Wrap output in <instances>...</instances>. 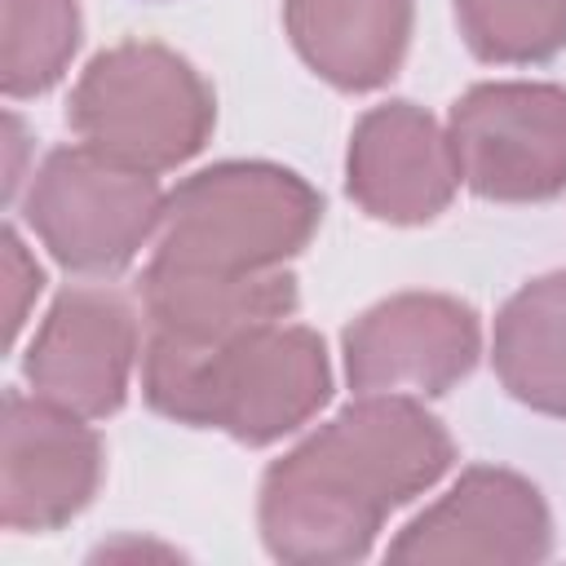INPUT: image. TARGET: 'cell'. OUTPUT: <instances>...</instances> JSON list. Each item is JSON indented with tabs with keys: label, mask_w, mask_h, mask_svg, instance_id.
Returning a JSON list of instances; mask_svg holds the SVG:
<instances>
[{
	"label": "cell",
	"mask_w": 566,
	"mask_h": 566,
	"mask_svg": "<svg viewBox=\"0 0 566 566\" xmlns=\"http://www.w3.org/2000/svg\"><path fill=\"white\" fill-rule=\"evenodd\" d=\"M455 460L438 416L407 394H358L261 478L256 526L274 562L340 566L371 557L394 509Z\"/></svg>",
	"instance_id": "6da1fadb"
},
{
	"label": "cell",
	"mask_w": 566,
	"mask_h": 566,
	"mask_svg": "<svg viewBox=\"0 0 566 566\" xmlns=\"http://www.w3.org/2000/svg\"><path fill=\"white\" fill-rule=\"evenodd\" d=\"M142 394L177 424L270 447L310 424L332 398V358L314 327L283 318L208 345L142 336Z\"/></svg>",
	"instance_id": "7a4b0ae2"
},
{
	"label": "cell",
	"mask_w": 566,
	"mask_h": 566,
	"mask_svg": "<svg viewBox=\"0 0 566 566\" xmlns=\"http://www.w3.org/2000/svg\"><path fill=\"white\" fill-rule=\"evenodd\" d=\"M318 221L323 195L301 172L270 159H226L168 190L150 265L181 274L283 270Z\"/></svg>",
	"instance_id": "3957f363"
},
{
	"label": "cell",
	"mask_w": 566,
	"mask_h": 566,
	"mask_svg": "<svg viewBox=\"0 0 566 566\" xmlns=\"http://www.w3.org/2000/svg\"><path fill=\"white\" fill-rule=\"evenodd\" d=\"M66 124L84 146L159 177L203 150L217 124V97L168 44L124 40L80 71Z\"/></svg>",
	"instance_id": "277c9868"
},
{
	"label": "cell",
	"mask_w": 566,
	"mask_h": 566,
	"mask_svg": "<svg viewBox=\"0 0 566 566\" xmlns=\"http://www.w3.org/2000/svg\"><path fill=\"white\" fill-rule=\"evenodd\" d=\"M164 186L155 172L128 168L93 146L44 155L22 195V221L71 274H119L159 234Z\"/></svg>",
	"instance_id": "5b68a950"
},
{
	"label": "cell",
	"mask_w": 566,
	"mask_h": 566,
	"mask_svg": "<svg viewBox=\"0 0 566 566\" xmlns=\"http://www.w3.org/2000/svg\"><path fill=\"white\" fill-rule=\"evenodd\" d=\"M460 181L478 199L544 203L566 190V88L491 80L455 97L447 115Z\"/></svg>",
	"instance_id": "8992f818"
},
{
	"label": "cell",
	"mask_w": 566,
	"mask_h": 566,
	"mask_svg": "<svg viewBox=\"0 0 566 566\" xmlns=\"http://www.w3.org/2000/svg\"><path fill=\"white\" fill-rule=\"evenodd\" d=\"M340 354L354 394L438 398L478 367L482 323L460 296L398 292L345 327Z\"/></svg>",
	"instance_id": "52a82bcc"
},
{
	"label": "cell",
	"mask_w": 566,
	"mask_h": 566,
	"mask_svg": "<svg viewBox=\"0 0 566 566\" xmlns=\"http://www.w3.org/2000/svg\"><path fill=\"white\" fill-rule=\"evenodd\" d=\"M142 358V323L124 292L75 283L40 318L22 376L35 398H49L84 420L115 416L128 398Z\"/></svg>",
	"instance_id": "ba28073f"
},
{
	"label": "cell",
	"mask_w": 566,
	"mask_h": 566,
	"mask_svg": "<svg viewBox=\"0 0 566 566\" xmlns=\"http://www.w3.org/2000/svg\"><path fill=\"white\" fill-rule=\"evenodd\" d=\"M106 451L97 429L35 394H4L0 416V522L44 535L80 517L102 486Z\"/></svg>",
	"instance_id": "9c48e42d"
},
{
	"label": "cell",
	"mask_w": 566,
	"mask_h": 566,
	"mask_svg": "<svg viewBox=\"0 0 566 566\" xmlns=\"http://www.w3.org/2000/svg\"><path fill=\"white\" fill-rule=\"evenodd\" d=\"M553 517L539 486L513 469L473 464L416 513L389 544V562H544Z\"/></svg>",
	"instance_id": "30bf717a"
},
{
	"label": "cell",
	"mask_w": 566,
	"mask_h": 566,
	"mask_svg": "<svg viewBox=\"0 0 566 566\" xmlns=\"http://www.w3.org/2000/svg\"><path fill=\"white\" fill-rule=\"evenodd\" d=\"M460 168L447 128L416 102L371 106L345 150L349 199L385 226H424L455 199Z\"/></svg>",
	"instance_id": "8fae6325"
},
{
	"label": "cell",
	"mask_w": 566,
	"mask_h": 566,
	"mask_svg": "<svg viewBox=\"0 0 566 566\" xmlns=\"http://www.w3.org/2000/svg\"><path fill=\"white\" fill-rule=\"evenodd\" d=\"M411 0H283L296 57L340 93L389 84L411 44Z\"/></svg>",
	"instance_id": "7c38bea8"
},
{
	"label": "cell",
	"mask_w": 566,
	"mask_h": 566,
	"mask_svg": "<svg viewBox=\"0 0 566 566\" xmlns=\"http://www.w3.org/2000/svg\"><path fill=\"white\" fill-rule=\"evenodd\" d=\"M142 336L172 345H208L256 323L292 318L296 279L287 270L265 274H181L142 270Z\"/></svg>",
	"instance_id": "4fadbf2b"
},
{
	"label": "cell",
	"mask_w": 566,
	"mask_h": 566,
	"mask_svg": "<svg viewBox=\"0 0 566 566\" xmlns=\"http://www.w3.org/2000/svg\"><path fill=\"white\" fill-rule=\"evenodd\" d=\"M491 367L509 398L566 420V270L522 283L491 332Z\"/></svg>",
	"instance_id": "5bb4252c"
},
{
	"label": "cell",
	"mask_w": 566,
	"mask_h": 566,
	"mask_svg": "<svg viewBox=\"0 0 566 566\" xmlns=\"http://www.w3.org/2000/svg\"><path fill=\"white\" fill-rule=\"evenodd\" d=\"M80 49L75 0H0V88L9 102L49 93Z\"/></svg>",
	"instance_id": "9a60e30c"
},
{
	"label": "cell",
	"mask_w": 566,
	"mask_h": 566,
	"mask_svg": "<svg viewBox=\"0 0 566 566\" xmlns=\"http://www.w3.org/2000/svg\"><path fill=\"white\" fill-rule=\"evenodd\" d=\"M455 22L473 57L535 66L566 49V0H455Z\"/></svg>",
	"instance_id": "2e32d148"
},
{
	"label": "cell",
	"mask_w": 566,
	"mask_h": 566,
	"mask_svg": "<svg viewBox=\"0 0 566 566\" xmlns=\"http://www.w3.org/2000/svg\"><path fill=\"white\" fill-rule=\"evenodd\" d=\"M0 252H4V265H0V279H4V340L13 345L18 332H22V323H27L31 301L44 287V270L35 265V256L27 252V243H22V234L13 226L4 230Z\"/></svg>",
	"instance_id": "e0dca14e"
}]
</instances>
